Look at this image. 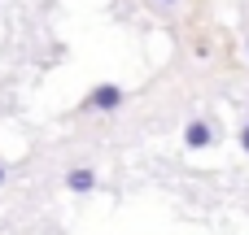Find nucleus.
<instances>
[{"instance_id":"39448f33","label":"nucleus","mask_w":249,"mask_h":235,"mask_svg":"<svg viewBox=\"0 0 249 235\" xmlns=\"http://www.w3.org/2000/svg\"><path fill=\"white\" fill-rule=\"evenodd\" d=\"M4 179H9V174H4V166H0V183H4Z\"/></svg>"},{"instance_id":"20e7f679","label":"nucleus","mask_w":249,"mask_h":235,"mask_svg":"<svg viewBox=\"0 0 249 235\" xmlns=\"http://www.w3.org/2000/svg\"><path fill=\"white\" fill-rule=\"evenodd\" d=\"M241 148H245V153H249V122H245V126H241Z\"/></svg>"},{"instance_id":"423d86ee","label":"nucleus","mask_w":249,"mask_h":235,"mask_svg":"<svg viewBox=\"0 0 249 235\" xmlns=\"http://www.w3.org/2000/svg\"><path fill=\"white\" fill-rule=\"evenodd\" d=\"M162 4H179V0H162Z\"/></svg>"},{"instance_id":"f257e3e1","label":"nucleus","mask_w":249,"mask_h":235,"mask_svg":"<svg viewBox=\"0 0 249 235\" xmlns=\"http://www.w3.org/2000/svg\"><path fill=\"white\" fill-rule=\"evenodd\" d=\"M127 105V87H118V83H101V87H92L88 96H83V105L79 109H96V113H118Z\"/></svg>"},{"instance_id":"f03ea898","label":"nucleus","mask_w":249,"mask_h":235,"mask_svg":"<svg viewBox=\"0 0 249 235\" xmlns=\"http://www.w3.org/2000/svg\"><path fill=\"white\" fill-rule=\"evenodd\" d=\"M210 144H214V126L206 118H193L184 126V148H210Z\"/></svg>"},{"instance_id":"7ed1b4c3","label":"nucleus","mask_w":249,"mask_h":235,"mask_svg":"<svg viewBox=\"0 0 249 235\" xmlns=\"http://www.w3.org/2000/svg\"><path fill=\"white\" fill-rule=\"evenodd\" d=\"M66 188H70L74 196H88V192H96V188H101V179H96V170H92V166H74V170L66 174Z\"/></svg>"},{"instance_id":"0eeeda50","label":"nucleus","mask_w":249,"mask_h":235,"mask_svg":"<svg viewBox=\"0 0 249 235\" xmlns=\"http://www.w3.org/2000/svg\"><path fill=\"white\" fill-rule=\"evenodd\" d=\"M245 52H249V35H245Z\"/></svg>"},{"instance_id":"6e6552de","label":"nucleus","mask_w":249,"mask_h":235,"mask_svg":"<svg viewBox=\"0 0 249 235\" xmlns=\"http://www.w3.org/2000/svg\"><path fill=\"white\" fill-rule=\"evenodd\" d=\"M245 122H249V118H245Z\"/></svg>"}]
</instances>
